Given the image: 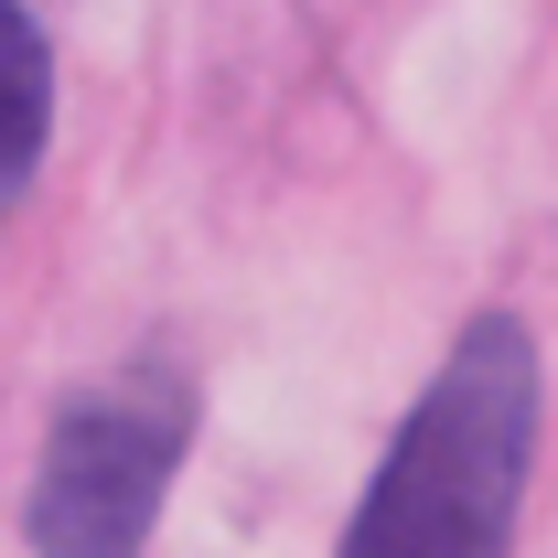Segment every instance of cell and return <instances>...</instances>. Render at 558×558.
I'll list each match as a JSON object with an SVG mask.
<instances>
[{
	"label": "cell",
	"instance_id": "6da1fadb",
	"mask_svg": "<svg viewBox=\"0 0 558 558\" xmlns=\"http://www.w3.org/2000/svg\"><path fill=\"white\" fill-rule=\"evenodd\" d=\"M526 462H537V344L526 323L484 312L418 387L409 429L387 440L344 558H515Z\"/></svg>",
	"mask_w": 558,
	"mask_h": 558
},
{
	"label": "cell",
	"instance_id": "3957f363",
	"mask_svg": "<svg viewBox=\"0 0 558 558\" xmlns=\"http://www.w3.org/2000/svg\"><path fill=\"white\" fill-rule=\"evenodd\" d=\"M44 130H54V54H44L33 11H11V0H0V205L33 183Z\"/></svg>",
	"mask_w": 558,
	"mask_h": 558
},
{
	"label": "cell",
	"instance_id": "7a4b0ae2",
	"mask_svg": "<svg viewBox=\"0 0 558 558\" xmlns=\"http://www.w3.org/2000/svg\"><path fill=\"white\" fill-rule=\"evenodd\" d=\"M183 440H194V387L172 365H130L65 398L33 473V558H140Z\"/></svg>",
	"mask_w": 558,
	"mask_h": 558
}]
</instances>
